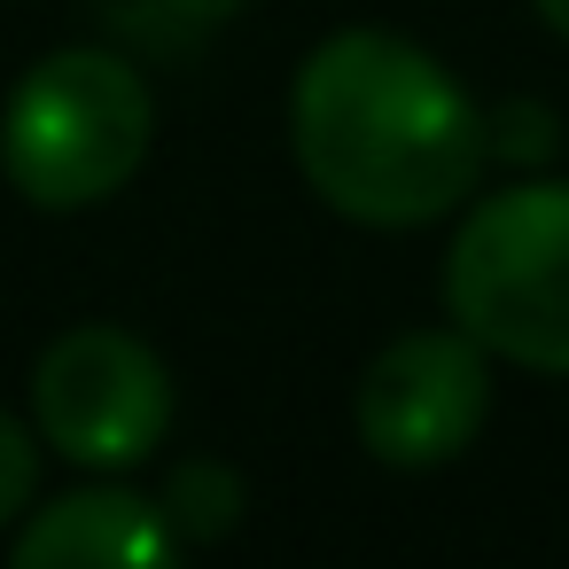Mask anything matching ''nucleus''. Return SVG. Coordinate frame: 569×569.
Instances as JSON below:
<instances>
[{"mask_svg": "<svg viewBox=\"0 0 569 569\" xmlns=\"http://www.w3.org/2000/svg\"><path fill=\"white\" fill-rule=\"evenodd\" d=\"M9 569H188V538L133 483H79L17 522Z\"/></svg>", "mask_w": 569, "mask_h": 569, "instance_id": "6", "label": "nucleus"}, {"mask_svg": "<svg viewBox=\"0 0 569 569\" xmlns=\"http://www.w3.org/2000/svg\"><path fill=\"white\" fill-rule=\"evenodd\" d=\"M289 149L336 219L406 234L468 211L491 164V118L429 48L359 24L297 63Z\"/></svg>", "mask_w": 569, "mask_h": 569, "instance_id": "1", "label": "nucleus"}, {"mask_svg": "<svg viewBox=\"0 0 569 569\" xmlns=\"http://www.w3.org/2000/svg\"><path fill=\"white\" fill-rule=\"evenodd\" d=\"M157 507L172 515V530H180L188 546H219V538H234V522L250 515V483H242L234 460L196 452V460H180V468L164 476Z\"/></svg>", "mask_w": 569, "mask_h": 569, "instance_id": "7", "label": "nucleus"}, {"mask_svg": "<svg viewBox=\"0 0 569 569\" xmlns=\"http://www.w3.org/2000/svg\"><path fill=\"white\" fill-rule=\"evenodd\" d=\"M553 110L546 102H507V110H491V157H507V164H546V149H553Z\"/></svg>", "mask_w": 569, "mask_h": 569, "instance_id": "10", "label": "nucleus"}, {"mask_svg": "<svg viewBox=\"0 0 569 569\" xmlns=\"http://www.w3.org/2000/svg\"><path fill=\"white\" fill-rule=\"evenodd\" d=\"M491 421V351L468 328H413L359 367L351 429L382 468H445Z\"/></svg>", "mask_w": 569, "mask_h": 569, "instance_id": "5", "label": "nucleus"}, {"mask_svg": "<svg viewBox=\"0 0 569 569\" xmlns=\"http://www.w3.org/2000/svg\"><path fill=\"white\" fill-rule=\"evenodd\" d=\"M32 429L94 476H126L172 437V367L118 320L63 328L32 367Z\"/></svg>", "mask_w": 569, "mask_h": 569, "instance_id": "4", "label": "nucleus"}, {"mask_svg": "<svg viewBox=\"0 0 569 569\" xmlns=\"http://www.w3.org/2000/svg\"><path fill=\"white\" fill-rule=\"evenodd\" d=\"M133 9H141V24H149L164 48H188V40L219 32L227 17H242L250 0H133Z\"/></svg>", "mask_w": 569, "mask_h": 569, "instance_id": "9", "label": "nucleus"}, {"mask_svg": "<svg viewBox=\"0 0 569 569\" xmlns=\"http://www.w3.org/2000/svg\"><path fill=\"white\" fill-rule=\"evenodd\" d=\"M32 491H40V429H24L9 406H0V530L24 522Z\"/></svg>", "mask_w": 569, "mask_h": 569, "instance_id": "8", "label": "nucleus"}, {"mask_svg": "<svg viewBox=\"0 0 569 569\" xmlns=\"http://www.w3.org/2000/svg\"><path fill=\"white\" fill-rule=\"evenodd\" d=\"M530 9H538V24H546L553 40H569V0H530Z\"/></svg>", "mask_w": 569, "mask_h": 569, "instance_id": "11", "label": "nucleus"}, {"mask_svg": "<svg viewBox=\"0 0 569 569\" xmlns=\"http://www.w3.org/2000/svg\"><path fill=\"white\" fill-rule=\"evenodd\" d=\"M445 312L522 375H569V180L468 196L445 242Z\"/></svg>", "mask_w": 569, "mask_h": 569, "instance_id": "3", "label": "nucleus"}, {"mask_svg": "<svg viewBox=\"0 0 569 569\" xmlns=\"http://www.w3.org/2000/svg\"><path fill=\"white\" fill-rule=\"evenodd\" d=\"M157 141V102L141 63L118 48H56L40 56L9 110H0V172L32 211H94L110 203Z\"/></svg>", "mask_w": 569, "mask_h": 569, "instance_id": "2", "label": "nucleus"}]
</instances>
